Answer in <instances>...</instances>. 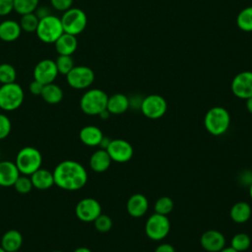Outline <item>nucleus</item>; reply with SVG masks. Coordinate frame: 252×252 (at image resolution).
Instances as JSON below:
<instances>
[{
	"instance_id": "nucleus-3",
	"label": "nucleus",
	"mask_w": 252,
	"mask_h": 252,
	"mask_svg": "<svg viewBox=\"0 0 252 252\" xmlns=\"http://www.w3.org/2000/svg\"><path fill=\"white\" fill-rule=\"evenodd\" d=\"M15 163L21 174L30 176L41 167L42 156L36 148L27 146L18 152Z\"/></svg>"
},
{
	"instance_id": "nucleus-37",
	"label": "nucleus",
	"mask_w": 252,
	"mask_h": 252,
	"mask_svg": "<svg viewBox=\"0 0 252 252\" xmlns=\"http://www.w3.org/2000/svg\"><path fill=\"white\" fill-rule=\"evenodd\" d=\"M50 3L55 10L65 12L72 7L73 0H50Z\"/></svg>"
},
{
	"instance_id": "nucleus-10",
	"label": "nucleus",
	"mask_w": 252,
	"mask_h": 252,
	"mask_svg": "<svg viewBox=\"0 0 252 252\" xmlns=\"http://www.w3.org/2000/svg\"><path fill=\"white\" fill-rule=\"evenodd\" d=\"M68 85L75 90L89 88L94 81V71L87 66H74L66 75Z\"/></svg>"
},
{
	"instance_id": "nucleus-30",
	"label": "nucleus",
	"mask_w": 252,
	"mask_h": 252,
	"mask_svg": "<svg viewBox=\"0 0 252 252\" xmlns=\"http://www.w3.org/2000/svg\"><path fill=\"white\" fill-rule=\"evenodd\" d=\"M38 3L39 0H14V10L20 15L33 13Z\"/></svg>"
},
{
	"instance_id": "nucleus-23",
	"label": "nucleus",
	"mask_w": 252,
	"mask_h": 252,
	"mask_svg": "<svg viewBox=\"0 0 252 252\" xmlns=\"http://www.w3.org/2000/svg\"><path fill=\"white\" fill-rule=\"evenodd\" d=\"M129 105V97L123 94H114L108 96L106 109L109 111L110 114L119 115L124 113L128 108Z\"/></svg>"
},
{
	"instance_id": "nucleus-43",
	"label": "nucleus",
	"mask_w": 252,
	"mask_h": 252,
	"mask_svg": "<svg viewBox=\"0 0 252 252\" xmlns=\"http://www.w3.org/2000/svg\"><path fill=\"white\" fill-rule=\"evenodd\" d=\"M98 116H99L101 119H107V118L110 116V113H109V111H108L107 109H104L103 111H101V112L98 114Z\"/></svg>"
},
{
	"instance_id": "nucleus-4",
	"label": "nucleus",
	"mask_w": 252,
	"mask_h": 252,
	"mask_svg": "<svg viewBox=\"0 0 252 252\" xmlns=\"http://www.w3.org/2000/svg\"><path fill=\"white\" fill-rule=\"evenodd\" d=\"M108 95L99 89H91L87 91L80 99L81 110L87 115H98L106 109Z\"/></svg>"
},
{
	"instance_id": "nucleus-6",
	"label": "nucleus",
	"mask_w": 252,
	"mask_h": 252,
	"mask_svg": "<svg viewBox=\"0 0 252 252\" xmlns=\"http://www.w3.org/2000/svg\"><path fill=\"white\" fill-rule=\"evenodd\" d=\"M25 98L22 87L17 83L0 86V108L5 111H13L19 108Z\"/></svg>"
},
{
	"instance_id": "nucleus-1",
	"label": "nucleus",
	"mask_w": 252,
	"mask_h": 252,
	"mask_svg": "<svg viewBox=\"0 0 252 252\" xmlns=\"http://www.w3.org/2000/svg\"><path fill=\"white\" fill-rule=\"evenodd\" d=\"M54 185L67 190L76 191L83 188L88 181V172L86 168L76 160L60 161L52 171Z\"/></svg>"
},
{
	"instance_id": "nucleus-29",
	"label": "nucleus",
	"mask_w": 252,
	"mask_h": 252,
	"mask_svg": "<svg viewBox=\"0 0 252 252\" xmlns=\"http://www.w3.org/2000/svg\"><path fill=\"white\" fill-rule=\"evenodd\" d=\"M38 22H39V19L33 12V13L22 15V18L19 24L22 31L30 33V32H35L38 26Z\"/></svg>"
},
{
	"instance_id": "nucleus-32",
	"label": "nucleus",
	"mask_w": 252,
	"mask_h": 252,
	"mask_svg": "<svg viewBox=\"0 0 252 252\" xmlns=\"http://www.w3.org/2000/svg\"><path fill=\"white\" fill-rule=\"evenodd\" d=\"M155 213L167 216L170 214L174 208V203L171 198L167 196L159 197L155 203Z\"/></svg>"
},
{
	"instance_id": "nucleus-46",
	"label": "nucleus",
	"mask_w": 252,
	"mask_h": 252,
	"mask_svg": "<svg viewBox=\"0 0 252 252\" xmlns=\"http://www.w3.org/2000/svg\"><path fill=\"white\" fill-rule=\"evenodd\" d=\"M220 252H238V251L234 250L231 246H229V247H224V248L221 249Z\"/></svg>"
},
{
	"instance_id": "nucleus-7",
	"label": "nucleus",
	"mask_w": 252,
	"mask_h": 252,
	"mask_svg": "<svg viewBox=\"0 0 252 252\" xmlns=\"http://www.w3.org/2000/svg\"><path fill=\"white\" fill-rule=\"evenodd\" d=\"M64 32L77 35L87 27L88 19L86 13L79 8H70L60 18Z\"/></svg>"
},
{
	"instance_id": "nucleus-25",
	"label": "nucleus",
	"mask_w": 252,
	"mask_h": 252,
	"mask_svg": "<svg viewBox=\"0 0 252 252\" xmlns=\"http://www.w3.org/2000/svg\"><path fill=\"white\" fill-rule=\"evenodd\" d=\"M23 244V236L17 229L7 230L1 238V247L6 252H13L20 250Z\"/></svg>"
},
{
	"instance_id": "nucleus-21",
	"label": "nucleus",
	"mask_w": 252,
	"mask_h": 252,
	"mask_svg": "<svg viewBox=\"0 0 252 252\" xmlns=\"http://www.w3.org/2000/svg\"><path fill=\"white\" fill-rule=\"evenodd\" d=\"M32 186L38 190H46L54 185L53 173L45 168H38L30 175Z\"/></svg>"
},
{
	"instance_id": "nucleus-26",
	"label": "nucleus",
	"mask_w": 252,
	"mask_h": 252,
	"mask_svg": "<svg viewBox=\"0 0 252 252\" xmlns=\"http://www.w3.org/2000/svg\"><path fill=\"white\" fill-rule=\"evenodd\" d=\"M63 90L54 83L44 85L40 94L42 99L49 104L59 103L63 99Z\"/></svg>"
},
{
	"instance_id": "nucleus-14",
	"label": "nucleus",
	"mask_w": 252,
	"mask_h": 252,
	"mask_svg": "<svg viewBox=\"0 0 252 252\" xmlns=\"http://www.w3.org/2000/svg\"><path fill=\"white\" fill-rule=\"evenodd\" d=\"M58 74L55 61L51 59L40 60L33 69V79L42 85L53 83Z\"/></svg>"
},
{
	"instance_id": "nucleus-47",
	"label": "nucleus",
	"mask_w": 252,
	"mask_h": 252,
	"mask_svg": "<svg viewBox=\"0 0 252 252\" xmlns=\"http://www.w3.org/2000/svg\"><path fill=\"white\" fill-rule=\"evenodd\" d=\"M249 196H250V198H251V200H252V183L249 185Z\"/></svg>"
},
{
	"instance_id": "nucleus-50",
	"label": "nucleus",
	"mask_w": 252,
	"mask_h": 252,
	"mask_svg": "<svg viewBox=\"0 0 252 252\" xmlns=\"http://www.w3.org/2000/svg\"><path fill=\"white\" fill-rule=\"evenodd\" d=\"M13 252H20V251H19V250H17V251H13Z\"/></svg>"
},
{
	"instance_id": "nucleus-16",
	"label": "nucleus",
	"mask_w": 252,
	"mask_h": 252,
	"mask_svg": "<svg viewBox=\"0 0 252 252\" xmlns=\"http://www.w3.org/2000/svg\"><path fill=\"white\" fill-rule=\"evenodd\" d=\"M149 209V201L147 197L141 193H135L129 197L126 203L127 213L133 218L143 217Z\"/></svg>"
},
{
	"instance_id": "nucleus-39",
	"label": "nucleus",
	"mask_w": 252,
	"mask_h": 252,
	"mask_svg": "<svg viewBox=\"0 0 252 252\" xmlns=\"http://www.w3.org/2000/svg\"><path fill=\"white\" fill-rule=\"evenodd\" d=\"M43 86L41 83L33 80L32 82H31V84L29 85V91L31 94H32L33 95H40Z\"/></svg>"
},
{
	"instance_id": "nucleus-24",
	"label": "nucleus",
	"mask_w": 252,
	"mask_h": 252,
	"mask_svg": "<svg viewBox=\"0 0 252 252\" xmlns=\"http://www.w3.org/2000/svg\"><path fill=\"white\" fill-rule=\"evenodd\" d=\"M252 215L251 206L245 201L236 202L229 211V217L235 223L246 222Z\"/></svg>"
},
{
	"instance_id": "nucleus-20",
	"label": "nucleus",
	"mask_w": 252,
	"mask_h": 252,
	"mask_svg": "<svg viewBox=\"0 0 252 252\" xmlns=\"http://www.w3.org/2000/svg\"><path fill=\"white\" fill-rule=\"evenodd\" d=\"M55 49L59 55H72L78 46L76 35L63 32L54 42Z\"/></svg>"
},
{
	"instance_id": "nucleus-17",
	"label": "nucleus",
	"mask_w": 252,
	"mask_h": 252,
	"mask_svg": "<svg viewBox=\"0 0 252 252\" xmlns=\"http://www.w3.org/2000/svg\"><path fill=\"white\" fill-rule=\"evenodd\" d=\"M20 175L21 173L14 161L0 160V186H13Z\"/></svg>"
},
{
	"instance_id": "nucleus-18",
	"label": "nucleus",
	"mask_w": 252,
	"mask_h": 252,
	"mask_svg": "<svg viewBox=\"0 0 252 252\" xmlns=\"http://www.w3.org/2000/svg\"><path fill=\"white\" fill-rule=\"evenodd\" d=\"M79 138L84 145L88 147H96L103 138V133L97 126L88 125L80 130Z\"/></svg>"
},
{
	"instance_id": "nucleus-11",
	"label": "nucleus",
	"mask_w": 252,
	"mask_h": 252,
	"mask_svg": "<svg viewBox=\"0 0 252 252\" xmlns=\"http://www.w3.org/2000/svg\"><path fill=\"white\" fill-rule=\"evenodd\" d=\"M106 152L108 153L111 160L118 163L129 161L134 154L132 145L123 139L111 140L108 147L106 148Z\"/></svg>"
},
{
	"instance_id": "nucleus-49",
	"label": "nucleus",
	"mask_w": 252,
	"mask_h": 252,
	"mask_svg": "<svg viewBox=\"0 0 252 252\" xmlns=\"http://www.w3.org/2000/svg\"><path fill=\"white\" fill-rule=\"evenodd\" d=\"M51 252H63V251H60V250H54V251H51Z\"/></svg>"
},
{
	"instance_id": "nucleus-31",
	"label": "nucleus",
	"mask_w": 252,
	"mask_h": 252,
	"mask_svg": "<svg viewBox=\"0 0 252 252\" xmlns=\"http://www.w3.org/2000/svg\"><path fill=\"white\" fill-rule=\"evenodd\" d=\"M17 78V72L14 66L9 63L0 64V84H10L14 83Z\"/></svg>"
},
{
	"instance_id": "nucleus-33",
	"label": "nucleus",
	"mask_w": 252,
	"mask_h": 252,
	"mask_svg": "<svg viewBox=\"0 0 252 252\" xmlns=\"http://www.w3.org/2000/svg\"><path fill=\"white\" fill-rule=\"evenodd\" d=\"M59 74L67 75L74 67V61L71 55H59L55 61Z\"/></svg>"
},
{
	"instance_id": "nucleus-13",
	"label": "nucleus",
	"mask_w": 252,
	"mask_h": 252,
	"mask_svg": "<svg viewBox=\"0 0 252 252\" xmlns=\"http://www.w3.org/2000/svg\"><path fill=\"white\" fill-rule=\"evenodd\" d=\"M232 94L241 99L252 96V72L243 71L238 73L231 82Z\"/></svg>"
},
{
	"instance_id": "nucleus-36",
	"label": "nucleus",
	"mask_w": 252,
	"mask_h": 252,
	"mask_svg": "<svg viewBox=\"0 0 252 252\" xmlns=\"http://www.w3.org/2000/svg\"><path fill=\"white\" fill-rule=\"evenodd\" d=\"M11 129L12 124L10 118L5 114L0 113V140L7 138L11 132Z\"/></svg>"
},
{
	"instance_id": "nucleus-19",
	"label": "nucleus",
	"mask_w": 252,
	"mask_h": 252,
	"mask_svg": "<svg viewBox=\"0 0 252 252\" xmlns=\"http://www.w3.org/2000/svg\"><path fill=\"white\" fill-rule=\"evenodd\" d=\"M111 158L106 152V150L99 149L94 152L90 158V167L94 172H104L106 171L110 164H111Z\"/></svg>"
},
{
	"instance_id": "nucleus-45",
	"label": "nucleus",
	"mask_w": 252,
	"mask_h": 252,
	"mask_svg": "<svg viewBox=\"0 0 252 252\" xmlns=\"http://www.w3.org/2000/svg\"><path fill=\"white\" fill-rule=\"evenodd\" d=\"M73 252H92V251L87 247H78Z\"/></svg>"
},
{
	"instance_id": "nucleus-35",
	"label": "nucleus",
	"mask_w": 252,
	"mask_h": 252,
	"mask_svg": "<svg viewBox=\"0 0 252 252\" xmlns=\"http://www.w3.org/2000/svg\"><path fill=\"white\" fill-rule=\"evenodd\" d=\"M94 225L95 227V229L98 232L101 233H105L108 232L111 227H112V220L109 216L104 215V214H100L94 220Z\"/></svg>"
},
{
	"instance_id": "nucleus-42",
	"label": "nucleus",
	"mask_w": 252,
	"mask_h": 252,
	"mask_svg": "<svg viewBox=\"0 0 252 252\" xmlns=\"http://www.w3.org/2000/svg\"><path fill=\"white\" fill-rule=\"evenodd\" d=\"M110 139L108 138V137H105V136H103V138L101 139V141H100V143H99V147H100V149H103V150H106V148L108 147V145H109V143H110Z\"/></svg>"
},
{
	"instance_id": "nucleus-44",
	"label": "nucleus",
	"mask_w": 252,
	"mask_h": 252,
	"mask_svg": "<svg viewBox=\"0 0 252 252\" xmlns=\"http://www.w3.org/2000/svg\"><path fill=\"white\" fill-rule=\"evenodd\" d=\"M246 108L252 114V96L246 99Z\"/></svg>"
},
{
	"instance_id": "nucleus-27",
	"label": "nucleus",
	"mask_w": 252,
	"mask_h": 252,
	"mask_svg": "<svg viewBox=\"0 0 252 252\" xmlns=\"http://www.w3.org/2000/svg\"><path fill=\"white\" fill-rule=\"evenodd\" d=\"M236 25L243 32H252V6L246 7L238 13Z\"/></svg>"
},
{
	"instance_id": "nucleus-41",
	"label": "nucleus",
	"mask_w": 252,
	"mask_h": 252,
	"mask_svg": "<svg viewBox=\"0 0 252 252\" xmlns=\"http://www.w3.org/2000/svg\"><path fill=\"white\" fill-rule=\"evenodd\" d=\"M34 12H35L34 14L37 16V18L39 20L44 18V17H46V16H48V15H50V12H49V10L46 7H37Z\"/></svg>"
},
{
	"instance_id": "nucleus-38",
	"label": "nucleus",
	"mask_w": 252,
	"mask_h": 252,
	"mask_svg": "<svg viewBox=\"0 0 252 252\" xmlns=\"http://www.w3.org/2000/svg\"><path fill=\"white\" fill-rule=\"evenodd\" d=\"M14 10V0H0V16H6Z\"/></svg>"
},
{
	"instance_id": "nucleus-28",
	"label": "nucleus",
	"mask_w": 252,
	"mask_h": 252,
	"mask_svg": "<svg viewBox=\"0 0 252 252\" xmlns=\"http://www.w3.org/2000/svg\"><path fill=\"white\" fill-rule=\"evenodd\" d=\"M250 245H251V238L247 233H244V232H239L234 234L230 240V246L238 252H244L248 250Z\"/></svg>"
},
{
	"instance_id": "nucleus-2",
	"label": "nucleus",
	"mask_w": 252,
	"mask_h": 252,
	"mask_svg": "<svg viewBox=\"0 0 252 252\" xmlns=\"http://www.w3.org/2000/svg\"><path fill=\"white\" fill-rule=\"evenodd\" d=\"M230 115L222 106L210 108L204 117L205 129L213 136L223 135L229 128Z\"/></svg>"
},
{
	"instance_id": "nucleus-8",
	"label": "nucleus",
	"mask_w": 252,
	"mask_h": 252,
	"mask_svg": "<svg viewBox=\"0 0 252 252\" xmlns=\"http://www.w3.org/2000/svg\"><path fill=\"white\" fill-rule=\"evenodd\" d=\"M170 230V221L167 216L160 214L151 215L145 224V232L147 236L155 241L162 240L167 236Z\"/></svg>"
},
{
	"instance_id": "nucleus-48",
	"label": "nucleus",
	"mask_w": 252,
	"mask_h": 252,
	"mask_svg": "<svg viewBox=\"0 0 252 252\" xmlns=\"http://www.w3.org/2000/svg\"><path fill=\"white\" fill-rule=\"evenodd\" d=\"M0 252H6V251H5V250L0 246Z\"/></svg>"
},
{
	"instance_id": "nucleus-15",
	"label": "nucleus",
	"mask_w": 252,
	"mask_h": 252,
	"mask_svg": "<svg viewBox=\"0 0 252 252\" xmlns=\"http://www.w3.org/2000/svg\"><path fill=\"white\" fill-rule=\"evenodd\" d=\"M200 243L207 252H220L225 247V237L219 230L209 229L201 235Z\"/></svg>"
},
{
	"instance_id": "nucleus-9",
	"label": "nucleus",
	"mask_w": 252,
	"mask_h": 252,
	"mask_svg": "<svg viewBox=\"0 0 252 252\" xmlns=\"http://www.w3.org/2000/svg\"><path fill=\"white\" fill-rule=\"evenodd\" d=\"M167 109V102L159 94H149L143 97L140 110L149 119H158L162 117Z\"/></svg>"
},
{
	"instance_id": "nucleus-12",
	"label": "nucleus",
	"mask_w": 252,
	"mask_h": 252,
	"mask_svg": "<svg viewBox=\"0 0 252 252\" xmlns=\"http://www.w3.org/2000/svg\"><path fill=\"white\" fill-rule=\"evenodd\" d=\"M75 214L80 220L91 222L101 214V206L94 198H84L77 203Z\"/></svg>"
},
{
	"instance_id": "nucleus-40",
	"label": "nucleus",
	"mask_w": 252,
	"mask_h": 252,
	"mask_svg": "<svg viewBox=\"0 0 252 252\" xmlns=\"http://www.w3.org/2000/svg\"><path fill=\"white\" fill-rule=\"evenodd\" d=\"M155 252H175V249L169 243H161L157 246Z\"/></svg>"
},
{
	"instance_id": "nucleus-34",
	"label": "nucleus",
	"mask_w": 252,
	"mask_h": 252,
	"mask_svg": "<svg viewBox=\"0 0 252 252\" xmlns=\"http://www.w3.org/2000/svg\"><path fill=\"white\" fill-rule=\"evenodd\" d=\"M14 188L19 194H28L32 189V183L31 180V177L29 175L21 174L16 182L14 183Z\"/></svg>"
},
{
	"instance_id": "nucleus-22",
	"label": "nucleus",
	"mask_w": 252,
	"mask_h": 252,
	"mask_svg": "<svg viewBox=\"0 0 252 252\" xmlns=\"http://www.w3.org/2000/svg\"><path fill=\"white\" fill-rule=\"evenodd\" d=\"M21 32L20 24L14 20H5L0 23V39L3 41H15L19 38Z\"/></svg>"
},
{
	"instance_id": "nucleus-5",
	"label": "nucleus",
	"mask_w": 252,
	"mask_h": 252,
	"mask_svg": "<svg viewBox=\"0 0 252 252\" xmlns=\"http://www.w3.org/2000/svg\"><path fill=\"white\" fill-rule=\"evenodd\" d=\"M64 32L60 18L48 15L39 20L35 33L38 39L44 43H54Z\"/></svg>"
}]
</instances>
